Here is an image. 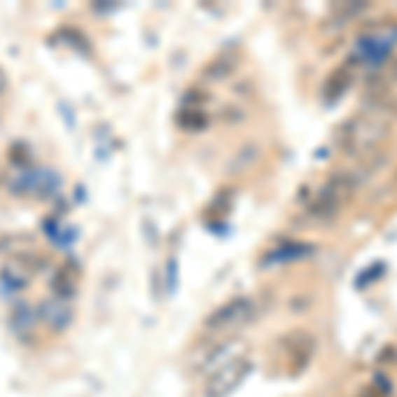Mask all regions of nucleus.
<instances>
[{
	"mask_svg": "<svg viewBox=\"0 0 397 397\" xmlns=\"http://www.w3.org/2000/svg\"><path fill=\"white\" fill-rule=\"evenodd\" d=\"M254 363L246 355H233L230 361H225L223 365H217L215 373L207 379L204 397H230L239 389L246 376L252 373Z\"/></svg>",
	"mask_w": 397,
	"mask_h": 397,
	"instance_id": "obj_1",
	"label": "nucleus"
},
{
	"mask_svg": "<svg viewBox=\"0 0 397 397\" xmlns=\"http://www.w3.org/2000/svg\"><path fill=\"white\" fill-rule=\"evenodd\" d=\"M257 315V307H254L252 297H236V300H228L225 305H220L215 313L207 315L204 328L207 331H233V328H241L246 326Z\"/></svg>",
	"mask_w": 397,
	"mask_h": 397,
	"instance_id": "obj_2",
	"label": "nucleus"
},
{
	"mask_svg": "<svg viewBox=\"0 0 397 397\" xmlns=\"http://www.w3.org/2000/svg\"><path fill=\"white\" fill-rule=\"evenodd\" d=\"M352 188H355V181H352L349 175L331 178V181L321 188L318 199H315L313 207H310V215H313L315 220H328V217H334L349 199Z\"/></svg>",
	"mask_w": 397,
	"mask_h": 397,
	"instance_id": "obj_3",
	"label": "nucleus"
},
{
	"mask_svg": "<svg viewBox=\"0 0 397 397\" xmlns=\"http://www.w3.org/2000/svg\"><path fill=\"white\" fill-rule=\"evenodd\" d=\"M352 83V67L349 64H342L339 67L337 72L331 74L328 80H326V85H323V98L331 104V101H337L344 90H347V85Z\"/></svg>",
	"mask_w": 397,
	"mask_h": 397,
	"instance_id": "obj_4",
	"label": "nucleus"
},
{
	"mask_svg": "<svg viewBox=\"0 0 397 397\" xmlns=\"http://www.w3.org/2000/svg\"><path fill=\"white\" fill-rule=\"evenodd\" d=\"M310 254H315L313 244H286V246H281V249L267 254L265 263H291V260H305Z\"/></svg>",
	"mask_w": 397,
	"mask_h": 397,
	"instance_id": "obj_5",
	"label": "nucleus"
},
{
	"mask_svg": "<svg viewBox=\"0 0 397 397\" xmlns=\"http://www.w3.org/2000/svg\"><path fill=\"white\" fill-rule=\"evenodd\" d=\"M40 315H43V321L50 326V328H64V326L69 323V318H72V313L64 307V300H59V302H48L43 310H40Z\"/></svg>",
	"mask_w": 397,
	"mask_h": 397,
	"instance_id": "obj_6",
	"label": "nucleus"
},
{
	"mask_svg": "<svg viewBox=\"0 0 397 397\" xmlns=\"http://www.w3.org/2000/svg\"><path fill=\"white\" fill-rule=\"evenodd\" d=\"M382 273H384V263H373L371 267H368V270H363L361 276H358L355 286H358V289H365L368 284H373V281H376L373 276H382Z\"/></svg>",
	"mask_w": 397,
	"mask_h": 397,
	"instance_id": "obj_7",
	"label": "nucleus"
},
{
	"mask_svg": "<svg viewBox=\"0 0 397 397\" xmlns=\"http://www.w3.org/2000/svg\"><path fill=\"white\" fill-rule=\"evenodd\" d=\"M373 384H376V389H379L384 397L392 395V384H389V379H386L384 373H376V376H373Z\"/></svg>",
	"mask_w": 397,
	"mask_h": 397,
	"instance_id": "obj_8",
	"label": "nucleus"
}]
</instances>
